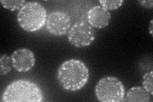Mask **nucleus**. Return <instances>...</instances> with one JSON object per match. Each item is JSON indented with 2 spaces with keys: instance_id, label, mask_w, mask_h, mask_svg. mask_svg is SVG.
I'll return each instance as SVG.
<instances>
[{
  "instance_id": "f257e3e1",
  "label": "nucleus",
  "mask_w": 153,
  "mask_h": 102,
  "mask_svg": "<svg viewBox=\"0 0 153 102\" xmlns=\"http://www.w3.org/2000/svg\"><path fill=\"white\" fill-rule=\"evenodd\" d=\"M56 77L62 88L76 91L83 88L88 83L89 70L83 61L70 59L61 63L57 69Z\"/></svg>"
},
{
  "instance_id": "f03ea898",
  "label": "nucleus",
  "mask_w": 153,
  "mask_h": 102,
  "mask_svg": "<svg viewBox=\"0 0 153 102\" xmlns=\"http://www.w3.org/2000/svg\"><path fill=\"white\" fill-rule=\"evenodd\" d=\"M44 95L35 83L26 80H17L8 84L2 95L4 102H41Z\"/></svg>"
},
{
  "instance_id": "7ed1b4c3",
  "label": "nucleus",
  "mask_w": 153,
  "mask_h": 102,
  "mask_svg": "<svg viewBox=\"0 0 153 102\" xmlns=\"http://www.w3.org/2000/svg\"><path fill=\"white\" fill-rule=\"evenodd\" d=\"M46 9L42 4L36 1L26 2L19 10L17 20L22 30L33 33L44 27L47 18Z\"/></svg>"
},
{
  "instance_id": "20e7f679",
  "label": "nucleus",
  "mask_w": 153,
  "mask_h": 102,
  "mask_svg": "<svg viewBox=\"0 0 153 102\" xmlns=\"http://www.w3.org/2000/svg\"><path fill=\"white\" fill-rule=\"evenodd\" d=\"M97 98L102 102H121L124 101L125 89L121 81L115 77H104L95 87Z\"/></svg>"
},
{
  "instance_id": "39448f33",
  "label": "nucleus",
  "mask_w": 153,
  "mask_h": 102,
  "mask_svg": "<svg viewBox=\"0 0 153 102\" xmlns=\"http://www.w3.org/2000/svg\"><path fill=\"white\" fill-rule=\"evenodd\" d=\"M67 36L68 42L73 46L76 48L85 47L95 40V31L87 21H81L71 27Z\"/></svg>"
},
{
  "instance_id": "423d86ee",
  "label": "nucleus",
  "mask_w": 153,
  "mask_h": 102,
  "mask_svg": "<svg viewBox=\"0 0 153 102\" xmlns=\"http://www.w3.org/2000/svg\"><path fill=\"white\" fill-rule=\"evenodd\" d=\"M46 28L51 35L59 36L68 33L71 27L70 17L65 12H52L47 16Z\"/></svg>"
},
{
  "instance_id": "0eeeda50",
  "label": "nucleus",
  "mask_w": 153,
  "mask_h": 102,
  "mask_svg": "<svg viewBox=\"0 0 153 102\" xmlns=\"http://www.w3.org/2000/svg\"><path fill=\"white\" fill-rule=\"evenodd\" d=\"M13 68L18 72H27L34 67L36 59L34 53L29 48H22L14 51L11 55Z\"/></svg>"
},
{
  "instance_id": "6e6552de",
  "label": "nucleus",
  "mask_w": 153,
  "mask_h": 102,
  "mask_svg": "<svg viewBox=\"0 0 153 102\" xmlns=\"http://www.w3.org/2000/svg\"><path fill=\"white\" fill-rule=\"evenodd\" d=\"M111 19V13L101 5H96L90 8L86 14L87 22L93 28L103 29L107 27Z\"/></svg>"
},
{
  "instance_id": "1a4fd4ad",
  "label": "nucleus",
  "mask_w": 153,
  "mask_h": 102,
  "mask_svg": "<svg viewBox=\"0 0 153 102\" xmlns=\"http://www.w3.org/2000/svg\"><path fill=\"white\" fill-rule=\"evenodd\" d=\"M151 95L141 86H134L127 92L126 96L124 97L123 101L149 102Z\"/></svg>"
},
{
  "instance_id": "9d476101",
  "label": "nucleus",
  "mask_w": 153,
  "mask_h": 102,
  "mask_svg": "<svg viewBox=\"0 0 153 102\" xmlns=\"http://www.w3.org/2000/svg\"><path fill=\"white\" fill-rule=\"evenodd\" d=\"M13 68L11 56L3 54L0 57V75L1 76L8 74Z\"/></svg>"
},
{
  "instance_id": "9b49d317",
  "label": "nucleus",
  "mask_w": 153,
  "mask_h": 102,
  "mask_svg": "<svg viewBox=\"0 0 153 102\" xmlns=\"http://www.w3.org/2000/svg\"><path fill=\"white\" fill-rule=\"evenodd\" d=\"M26 3V1H19V0H1V3L3 8L9 10L10 11L19 10Z\"/></svg>"
},
{
  "instance_id": "f8f14e48",
  "label": "nucleus",
  "mask_w": 153,
  "mask_h": 102,
  "mask_svg": "<svg viewBox=\"0 0 153 102\" xmlns=\"http://www.w3.org/2000/svg\"><path fill=\"white\" fill-rule=\"evenodd\" d=\"M142 87L151 96L153 95V72L151 71L143 75L142 80Z\"/></svg>"
},
{
  "instance_id": "ddd939ff",
  "label": "nucleus",
  "mask_w": 153,
  "mask_h": 102,
  "mask_svg": "<svg viewBox=\"0 0 153 102\" xmlns=\"http://www.w3.org/2000/svg\"><path fill=\"white\" fill-rule=\"evenodd\" d=\"M124 3L123 0H100L99 3L102 7L110 12L120 8Z\"/></svg>"
},
{
  "instance_id": "4468645a",
  "label": "nucleus",
  "mask_w": 153,
  "mask_h": 102,
  "mask_svg": "<svg viewBox=\"0 0 153 102\" xmlns=\"http://www.w3.org/2000/svg\"><path fill=\"white\" fill-rule=\"evenodd\" d=\"M139 4L143 7L148 9H151L153 7V1L152 0H142L138 1Z\"/></svg>"
},
{
  "instance_id": "2eb2a0df",
  "label": "nucleus",
  "mask_w": 153,
  "mask_h": 102,
  "mask_svg": "<svg viewBox=\"0 0 153 102\" xmlns=\"http://www.w3.org/2000/svg\"><path fill=\"white\" fill-rule=\"evenodd\" d=\"M149 30L150 34L151 35H152V20H151V21L150 22V26L149 28Z\"/></svg>"
}]
</instances>
